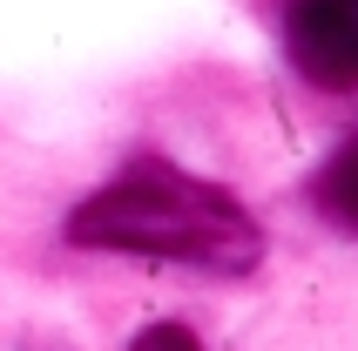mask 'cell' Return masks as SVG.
I'll return each mask as SVG.
<instances>
[{"label":"cell","mask_w":358,"mask_h":351,"mask_svg":"<svg viewBox=\"0 0 358 351\" xmlns=\"http://www.w3.org/2000/svg\"><path fill=\"white\" fill-rule=\"evenodd\" d=\"M318 203L338 216L345 230H358V136L345 142L331 162H324V176H318Z\"/></svg>","instance_id":"obj_3"},{"label":"cell","mask_w":358,"mask_h":351,"mask_svg":"<svg viewBox=\"0 0 358 351\" xmlns=\"http://www.w3.org/2000/svg\"><path fill=\"white\" fill-rule=\"evenodd\" d=\"M68 236L81 250H129V257H162V264H196V271H250L264 257L257 223L230 203L223 189L169 162H136L115 182H101L75 216Z\"/></svg>","instance_id":"obj_1"},{"label":"cell","mask_w":358,"mask_h":351,"mask_svg":"<svg viewBox=\"0 0 358 351\" xmlns=\"http://www.w3.org/2000/svg\"><path fill=\"white\" fill-rule=\"evenodd\" d=\"M129 351H196V338L182 331V324H149V331H142Z\"/></svg>","instance_id":"obj_4"},{"label":"cell","mask_w":358,"mask_h":351,"mask_svg":"<svg viewBox=\"0 0 358 351\" xmlns=\"http://www.w3.org/2000/svg\"><path fill=\"white\" fill-rule=\"evenodd\" d=\"M291 61L318 88H358V0H298Z\"/></svg>","instance_id":"obj_2"}]
</instances>
